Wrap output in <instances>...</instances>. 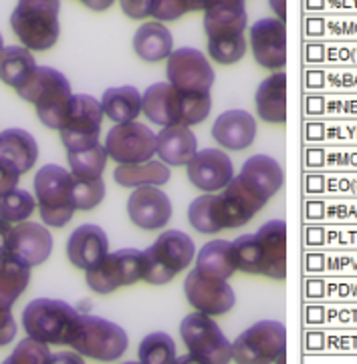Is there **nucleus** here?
I'll use <instances>...</instances> for the list:
<instances>
[{"mask_svg":"<svg viewBox=\"0 0 357 364\" xmlns=\"http://www.w3.org/2000/svg\"><path fill=\"white\" fill-rule=\"evenodd\" d=\"M247 24L249 16L244 0H208L204 9V31L212 60L220 65H234L244 59Z\"/></svg>","mask_w":357,"mask_h":364,"instance_id":"f257e3e1","label":"nucleus"},{"mask_svg":"<svg viewBox=\"0 0 357 364\" xmlns=\"http://www.w3.org/2000/svg\"><path fill=\"white\" fill-rule=\"evenodd\" d=\"M19 97L33 103L36 115L48 129L61 131L69 115L73 91L67 77L51 67H36L26 81L16 87Z\"/></svg>","mask_w":357,"mask_h":364,"instance_id":"f03ea898","label":"nucleus"},{"mask_svg":"<svg viewBox=\"0 0 357 364\" xmlns=\"http://www.w3.org/2000/svg\"><path fill=\"white\" fill-rule=\"evenodd\" d=\"M61 0H19L11 16L14 35L29 50H47L59 41Z\"/></svg>","mask_w":357,"mask_h":364,"instance_id":"7ed1b4c3","label":"nucleus"},{"mask_svg":"<svg viewBox=\"0 0 357 364\" xmlns=\"http://www.w3.org/2000/svg\"><path fill=\"white\" fill-rule=\"evenodd\" d=\"M196 258V246L186 232L166 230L150 247L143 250V282L164 286L184 272Z\"/></svg>","mask_w":357,"mask_h":364,"instance_id":"20e7f679","label":"nucleus"},{"mask_svg":"<svg viewBox=\"0 0 357 364\" xmlns=\"http://www.w3.org/2000/svg\"><path fill=\"white\" fill-rule=\"evenodd\" d=\"M81 312L55 298H36L23 310L26 336L47 344H71Z\"/></svg>","mask_w":357,"mask_h":364,"instance_id":"39448f33","label":"nucleus"},{"mask_svg":"<svg viewBox=\"0 0 357 364\" xmlns=\"http://www.w3.org/2000/svg\"><path fill=\"white\" fill-rule=\"evenodd\" d=\"M35 196L38 213L45 225L63 228L75 213L73 176L61 165H43L35 176Z\"/></svg>","mask_w":357,"mask_h":364,"instance_id":"423d86ee","label":"nucleus"},{"mask_svg":"<svg viewBox=\"0 0 357 364\" xmlns=\"http://www.w3.org/2000/svg\"><path fill=\"white\" fill-rule=\"evenodd\" d=\"M69 346L81 356L111 363L125 354L130 338L125 330L108 318L81 314Z\"/></svg>","mask_w":357,"mask_h":364,"instance_id":"0eeeda50","label":"nucleus"},{"mask_svg":"<svg viewBox=\"0 0 357 364\" xmlns=\"http://www.w3.org/2000/svg\"><path fill=\"white\" fill-rule=\"evenodd\" d=\"M232 360L240 364H281L286 360V328L279 320H261L232 342Z\"/></svg>","mask_w":357,"mask_h":364,"instance_id":"6e6552de","label":"nucleus"},{"mask_svg":"<svg viewBox=\"0 0 357 364\" xmlns=\"http://www.w3.org/2000/svg\"><path fill=\"white\" fill-rule=\"evenodd\" d=\"M180 336L194 360L204 364H227L232 360V342L212 316L202 312H192L180 324Z\"/></svg>","mask_w":357,"mask_h":364,"instance_id":"1a4fd4ad","label":"nucleus"},{"mask_svg":"<svg viewBox=\"0 0 357 364\" xmlns=\"http://www.w3.org/2000/svg\"><path fill=\"white\" fill-rule=\"evenodd\" d=\"M143 252L135 247H123L109 252L95 268L87 270L85 282L95 294H111L143 280Z\"/></svg>","mask_w":357,"mask_h":364,"instance_id":"9d476101","label":"nucleus"},{"mask_svg":"<svg viewBox=\"0 0 357 364\" xmlns=\"http://www.w3.org/2000/svg\"><path fill=\"white\" fill-rule=\"evenodd\" d=\"M167 82L184 95H206L214 85V69L198 48H176L167 57Z\"/></svg>","mask_w":357,"mask_h":364,"instance_id":"9b49d317","label":"nucleus"},{"mask_svg":"<svg viewBox=\"0 0 357 364\" xmlns=\"http://www.w3.org/2000/svg\"><path fill=\"white\" fill-rule=\"evenodd\" d=\"M103 107L91 95H73L69 115L65 119V125L61 127V139L67 151L83 149L99 141L101 123H103Z\"/></svg>","mask_w":357,"mask_h":364,"instance_id":"f8f14e48","label":"nucleus"},{"mask_svg":"<svg viewBox=\"0 0 357 364\" xmlns=\"http://www.w3.org/2000/svg\"><path fill=\"white\" fill-rule=\"evenodd\" d=\"M108 155L121 164H142L154 159L157 153V137L152 129H148L143 123L130 121V123H115L113 129H109L105 139Z\"/></svg>","mask_w":357,"mask_h":364,"instance_id":"ddd939ff","label":"nucleus"},{"mask_svg":"<svg viewBox=\"0 0 357 364\" xmlns=\"http://www.w3.org/2000/svg\"><path fill=\"white\" fill-rule=\"evenodd\" d=\"M184 294L190 306L208 316H222L237 304V294L228 280L204 276L196 268L184 280Z\"/></svg>","mask_w":357,"mask_h":364,"instance_id":"4468645a","label":"nucleus"},{"mask_svg":"<svg viewBox=\"0 0 357 364\" xmlns=\"http://www.w3.org/2000/svg\"><path fill=\"white\" fill-rule=\"evenodd\" d=\"M250 48L254 60L269 71H285L286 26L276 16L259 18L250 26Z\"/></svg>","mask_w":357,"mask_h":364,"instance_id":"2eb2a0df","label":"nucleus"},{"mask_svg":"<svg viewBox=\"0 0 357 364\" xmlns=\"http://www.w3.org/2000/svg\"><path fill=\"white\" fill-rule=\"evenodd\" d=\"M188 179L196 189L204 193L222 191L234 177V165L227 153L220 149H202L196 151L188 165Z\"/></svg>","mask_w":357,"mask_h":364,"instance_id":"dca6fc26","label":"nucleus"},{"mask_svg":"<svg viewBox=\"0 0 357 364\" xmlns=\"http://www.w3.org/2000/svg\"><path fill=\"white\" fill-rule=\"evenodd\" d=\"M142 113L160 127L186 125V95L167 81L154 82L142 95Z\"/></svg>","mask_w":357,"mask_h":364,"instance_id":"f3484780","label":"nucleus"},{"mask_svg":"<svg viewBox=\"0 0 357 364\" xmlns=\"http://www.w3.org/2000/svg\"><path fill=\"white\" fill-rule=\"evenodd\" d=\"M128 215L142 230H160L172 218V201L157 186L135 188L128 200Z\"/></svg>","mask_w":357,"mask_h":364,"instance_id":"a211bd4d","label":"nucleus"},{"mask_svg":"<svg viewBox=\"0 0 357 364\" xmlns=\"http://www.w3.org/2000/svg\"><path fill=\"white\" fill-rule=\"evenodd\" d=\"M53 252V235L45 225L35 222H21L12 228L9 252L19 262L26 264L29 268L41 266L51 258Z\"/></svg>","mask_w":357,"mask_h":364,"instance_id":"6ab92c4d","label":"nucleus"},{"mask_svg":"<svg viewBox=\"0 0 357 364\" xmlns=\"http://www.w3.org/2000/svg\"><path fill=\"white\" fill-rule=\"evenodd\" d=\"M261 250V274L271 280L286 278V223L285 220H269L257 232Z\"/></svg>","mask_w":357,"mask_h":364,"instance_id":"aec40b11","label":"nucleus"},{"mask_svg":"<svg viewBox=\"0 0 357 364\" xmlns=\"http://www.w3.org/2000/svg\"><path fill=\"white\" fill-rule=\"evenodd\" d=\"M109 254L108 234L95 223L79 225L67 242V258L79 270H91Z\"/></svg>","mask_w":357,"mask_h":364,"instance_id":"412c9836","label":"nucleus"},{"mask_svg":"<svg viewBox=\"0 0 357 364\" xmlns=\"http://www.w3.org/2000/svg\"><path fill=\"white\" fill-rule=\"evenodd\" d=\"M257 119L242 109H230L218 115L212 125V139L230 151H242L257 139Z\"/></svg>","mask_w":357,"mask_h":364,"instance_id":"4be33fe9","label":"nucleus"},{"mask_svg":"<svg viewBox=\"0 0 357 364\" xmlns=\"http://www.w3.org/2000/svg\"><path fill=\"white\" fill-rule=\"evenodd\" d=\"M238 176L252 191H257L267 201L276 196L285 183V173L281 164L267 153H257L249 157Z\"/></svg>","mask_w":357,"mask_h":364,"instance_id":"5701e85b","label":"nucleus"},{"mask_svg":"<svg viewBox=\"0 0 357 364\" xmlns=\"http://www.w3.org/2000/svg\"><path fill=\"white\" fill-rule=\"evenodd\" d=\"M38 159L35 137L24 129H6L0 133V164L9 171L23 176L33 169Z\"/></svg>","mask_w":357,"mask_h":364,"instance_id":"b1692460","label":"nucleus"},{"mask_svg":"<svg viewBox=\"0 0 357 364\" xmlns=\"http://www.w3.org/2000/svg\"><path fill=\"white\" fill-rule=\"evenodd\" d=\"M157 137V157L170 167L188 165L198 151V139L188 125H167L162 127Z\"/></svg>","mask_w":357,"mask_h":364,"instance_id":"393cba45","label":"nucleus"},{"mask_svg":"<svg viewBox=\"0 0 357 364\" xmlns=\"http://www.w3.org/2000/svg\"><path fill=\"white\" fill-rule=\"evenodd\" d=\"M257 113L264 123L285 125L286 123V73L276 71L261 81L254 95Z\"/></svg>","mask_w":357,"mask_h":364,"instance_id":"a878e982","label":"nucleus"},{"mask_svg":"<svg viewBox=\"0 0 357 364\" xmlns=\"http://www.w3.org/2000/svg\"><path fill=\"white\" fill-rule=\"evenodd\" d=\"M188 220L196 232L206 235L218 234L220 230L230 228L228 208L222 193L216 191V193H204L200 198H196L190 203Z\"/></svg>","mask_w":357,"mask_h":364,"instance_id":"bb28decb","label":"nucleus"},{"mask_svg":"<svg viewBox=\"0 0 357 364\" xmlns=\"http://www.w3.org/2000/svg\"><path fill=\"white\" fill-rule=\"evenodd\" d=\"M222 198H224V203L228 208L230 228L249 223L267 205V200L261 198L257 191H252L240 179V176H234L230 179V183L222 189Z\"/></svg>","mask_w":357,"mask_h":364,"instance_id":"cd10ccee","label":"nucleus"},{"mask_svg":"<svg viewBox=\"0 0 357 364\" xmlns=\"http://www.w3.org/2000/svg\"><path fill=\"white\" fill-rule=\"evenodd\" d=\"M133 50L145 63H162L174 50V38L164 23L142 24L133 35Z\"/></svg>","mask_w":357,"mask_h":364,"instance_id":"c85d7f7f","label":"nucleus"},{"mask_svg":"<svg viewBox=\"0 0 357 364\" xmlns=\"http://www.w3.org/2000/svg\"><path fill=\"white\" fill-rule=\"evenodd\" d=\"M172 177L170 165L162 159H150L142 164H121L113 171V179L121 188H143V186H166Z\"/></svg>","mask_w":357,"mask_h":364,"instance_id":"c756f323","label":"nucleus"},{"mask_svg":"<svg viewBox=\"0 0 357 364\" xmlns=\"http://www.w3.org/2000/svg\"><path fill=\"white\" fill-rule=\"evenodd\" d=\"M101 107L113 123H130L142 115V93L131 85L111 87L101 97Z\"/></svg>","mask_w":357,"mask_h":364,"instance_id":"7c9ffc66","label":"nucleus"},{"mask_svg":"<svg viewBox=\"0 0 357 364\" xmlns=\"http://www.w3.org/2000/svg\"><path fill=\"white\" fill-rule=\"evenodd\" d=\"M196 270L218 278V280H230V276L237 272L234 256H232V242L227 240H214L196 254Z\"/></svg>","mask_w":357,"mask_h":364,"instance_id":"2f4dec72","label":"nucleus"},{"mask_svg":"<svg viewBox=\"0 0 357 364\" xmlns=\"http://www.w3.org/2000/svg\"><path fill=\"white\" fill-rule=\"evenodd\" d=\"M31 282V268L19 259L4 254L0 256V306L12 308V304L23 296Z\"/></svg>","mask_w":357,"mask_h":364,"instance_id":"473e14b6","label":"nucleus"},{"mask_svg":"<svg viewBox=\"0 0 357 364\" xmlns=\"http://www.w3.org/2000/svg\"><path fill=\"white\" fill-rule=\"evenodd\" d=\"M36 69L35 57L26 47H4L0 53V81L9 87H21Z\"/></svg>","mask_w":357,"mask_h":364,"instance_id":"72a5a7b5","label":"nucleus"},{"mask_svg":"<svg viewBox=\"0 0 357 364\" xmlns=\"http://www.w3.org/2000/svg\"><path fill=\"white\" fill-rule=\"evenodd\" d=\"M67 159H69L73 177L91 181V179H99L103 176L109 155L105 145L97 141L93 145H89V147H83V149L67 151Z\"/></svg>","mask_w":357,"mask_h":364,"instance_id":"f704fd0d","label":"nucleus"},{"mask_svg":"<svg viewBox=\"0 0 357 364\" xmlns=\"http://www.w3.org/2000/svg\"><path fill=\"white\" fill-rule=\"evenodd\" d=\"M138 358L142 364H172L178 360L176 342L166 332L148 334L138 348Z\"/></svg>","mask_w":357,"mask_h":364,"instance_id":"c9c22d12","label":"nucleus"},{"mask_svg":"<svg viewBox=\"0 0 357 364\" xmlns=\"http://www.w3.org/2000/svg\"><path fill=\"white\" fill-rule=\"evenodd\" d=\"M36 201L35 198L24 191V189L14 188L0 196V218L11 223L26 222L33 212H35Z\"/></svg>","mask_w":357,"mask_h":364,"instance_id":"e433bc0d","label":"nucleus"},{"mask_svg":"<svg viewBox=\"0 0 357 364\" xmlns=\"http://www.w3.org/2000/svg\"><path fill=\"white\" fill-rule=\"evenodd\" d=\"M232 256H234L237 270L261 276V250H259L257 235H238L237 240L232 242Z\"/></svg>","mask_w":357,"mask_h":364,"instance_id":"4c0bfd02","label":"nucleus"},{"mask_svg":"<svg viewBox=\"0 0 357 364\" xmlns=\"http://www.w3.org/2000/svg\"><path fill=\"white\" fill-rule=\"evenodd\" d=\"M103 198H105V183L101 177L91 179V181L73 177V201H75L77 210H81V212L95 210L103 201Z\"/></svg>","mask_w":357,"mask_h":364,"instance_id":"58836bf2","label":"nucleus"},{"mask_svg":"<svg viewBox=\"0 0 357 364\" xmlns=\"http://www.w3.org/2000/svg\"><path fill=\"white\" fill-rule=\"evenodd\" d=\"M53 363V356L48 350L47 342L36 338H24L16 344V348L6 358V364H48Z\"/></svg>","mask_w":357,"mask_h":364,"instance_id":"ea45409f","label":"nucleus"},{"mask_svg":"<svg viewBox=\"0 0 357 364\" xmlns=\"http://www.w3.org/2000/svg\"><path fill=\"white\" fill-rule=\"evenodd\" d=\"M206 4H208V0H155V9L152 16L160 23H170V21H176L188 12L204 11Z\"/></svg>","mask_w":357,"mask_h":364,"instance_id":"a19ab883","label":"nucleus"},{"mask_svg":"<svg viewBox=\"0 0 357 364\" xmlns=\"http://www.w3.org/2000/svg\"><path fill=\"white\" fill-rule=\"evenodd\" d=\"M309 242L327 246V244H337V246H357V228H337V230H319L311 232Z\"/></svg>","mask_w":357,"mask_h":364,"instance_id":"79ce46f5","label":"nucleus"},{"mask_svg":"<svg viewBox=\"0 0 357 364\" xmlns=\"http://www.w3.org/2000/svg\"><path fill=\"white\" fill-rule=\"evenodd\" d=\"M311 322H319V324H351L357 326V306L351 308H321V310H313L309 314Z\"/></svg>","mask_w":357,"mask_h":364,"instance_id":"37998d69","label":"nucleus"},{"mask_svg":"<svg viewBox=\"0 0 357 364\" xmlns=\"http://www.w3.org/2000/svg\"><path fill=\"white\" fill-rule=\"evenodd\" d=\"M311 270H329V272H357V256L347 258H313L309 262Z\"/></svg>","mask_w":357,"mask_h":364,"instance_id":"c03bdc74","label":"nucleus"},{"mask_svg":"<svg viewBox=\"0 0 357 364\" xmlns=\"http://www.w3.org/2000/svg\"><path fill=\"white\" fill-rule=\"evenodd\" d=\"M311 189L319 191H337V193H357V177H337V179H315L311 183Z\"/></svg>","mask_w":357,"mask_h":364,"instance_id":"a18cd8bd","label":"nucleus"},{"mask_svg":"<svg viewBox=\"0 0 357 364\" xmlns=\"http://www.w3.org/2000/svg\"><path fill=\"white\" fill-rule=\"evenodd\" d=\"M315 165H337V167H357V149L351 151H335L331 155L315 153L311 157Z\"/></svg>","mask_w":357,"mask_h":364,"instance_id":"49530a36","label":"nucleus"},{"mask_svg":"<svg viewBox=\"0 0 357 364\" xmlns=\"http://www.w3.org/2000/svg\"><path fill=\"white\" fill-rule=\"evenodd\" d=\"M121 11L130 18H148L154 14L155 0H119Z\"/></svg>","mask_w":357,"mask_h":364,"instance_id":"de8ad7c7","label":"nucleus"},{"mask_svg":"<svg viewBox=\"0 0 357 364\" xmlns=\"http://www.w3.org/2000/svg\"><path fill=\"white\" fill-rule=\"evenodd\" d=\"M14 336H16V322H14L11 308L0 306V346L11 344Z\"/></svg>","mask_w":357,"mask_h":364,"instance_id":"09e8293b","label":"nucleus"},{"mask_svg":"<svg viewBox=\"0 0 357 364\" xmlns=\"http://www.w3.org/2000/svg\"><path fill=\"white\" fill-rule=\"evenodd\" d=\"M315 296H335V298H356L357 300V282H351V284H331V286H325L321 284L319 286V290L315 288L313 290Z\"/></svg>","mask_w":357,"mask_h":364,"instance_id":"8fccbe9b","label":"nucleus"},{"mask_svg":"<svg viewBox=\"0 0 357 364\" xmlns=\"http://www.w3.org/2000/svg\"><path fill=\"white\" fill-rule=\"evenodd\" d=\"M319 215L341 218V220H357V203H337V205H325L323 210H319Z\"/></svg>","mask_w":357,"mask_h":364,"instance_id":"3c124183","label":"nucleus"},{"mask_svg":"<svg viewBox=\"0 0 357 364\" xmlns=\"http://www.w3.org/2000/svg\"><path fill=\"white\" fill-rule=\"evenodd\" d=\"M319 137H331V139H351V141H357V125H339L335 129H321L319 131Z\"/></svg>","mask_w":357,"mask_h":364,"instance_id":"603ef678","label":"nucleus"},{"mask_svg":"<svg viewBox=\"0 0 357 364\" xmlns=\"http://www.w3.org/2000/svg\"><path fill=\"white\" fill-rule=\"evenodd\" d=\"M19 179H21V176L12 173V171H9L4 165L0 164V196H4L6 191L16 188L19 186Z\"/></svg>","mask_w":357,"mask_h":364,"instance_id":"864d4df0","label":"nucleus"},{"mask_svg":"<svg viewBox=\"0 0 357 364\" xmlns=\"http://www.w3.org/2000/svg\"><path fill=\"white\" fill-rule=\"evenodd\" d=\"M11 234H12L11 222H6V220H2V218H0V256H4V254L9 252Z\"/></svg>","mask_w":357,"mask_h":364,"instance_id":"5fc2aeb1","label":"nucleus"},{"mask_svg":"<svg viewBox=\"0 0 357 364\" xmlns=\"http://www.w3.org/2000/svg\"><path fill=\"white\" fill-rule=\"evenodd\" d=\"M337 111V113H356L357 115V101H335V105H319V111Z\"/></svg>","mask_w":357,"mask_h":364,"instance_id":"6e6d98bb","label":"nucleus"},{"mask_svg":"<svg viewBox=\"0 0 357 364\" xmlns=\"http://www.w3.org/2000/svg\"><path fill=\"white\" fill-rule=\"evenodd\" d=\"M79 2H83L87 9H91V11L95 12H103L111 9V4L115 2V0H79Z\"/></svg>","mask_w":357,"mask_h":364,"instance_id":"4d7b16f0","label":"nucleus"},{"mask_svg":"<svg viewBox=\"0 0 357 364\" xmlns=\"http://www.w3.org/2000/svg\"><path fill=\"white\" fill-rule=\"evenodd\" d=\"M269 4H271V9H273L274 16L279 18V21H286V0H269Z\"/></svg>","mask_w":357,"mask_h":364,"instance_id":"13d9d810","label":"nucleus"},{"mask_svg":"<svg viewBox=\"0 0 357 364\" xmlns=\"http://www.w3.org/2000/svg\"><path fill=\"white\" fill-rule=\"evenodd\" d=\"M335 28L337 35H346V33H353L357 35V21H351V23H335V26H331V31Z\"/></svg>","mask_w":357,"mask_h":364,"instance_id":"bf43d9fd","label":"nucleus"},{"mask_svg":"<svg viewBox=\"0 0 357 364\" xmlns=\"http://www.w3.org/2000/svg\"><path fill=\"white\" fill-rule=\"evenodd\" d=\"M335 85H351V87H357V75H339L335 79Z\"/></svg>","mask_w":357,"mask_h":364,"instance_id":"052dcab7","label":"nucleus"},{"mask_svg":"<svg viewBox=\"0 0 357 364\" xmlns=\"http://www.w3.org/2000/svg\"><path fill=\"white\" fill-rule=\"evenodd\" d=\"M2 48H4V38L0 35V53H2Z\"/></svg>","mask_w":357,"mask_h":364,"instance_id":"680f3d73","label":"nucleus"}]
</instances>
